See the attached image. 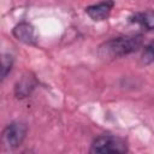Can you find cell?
<instances>
[{
	"instance_id": "cell-3",
	"label": "cell",
	"mask_w": 154,
	"mask_h": 154,
	"mask_svg": "<svg viewBox=\"0 0 154 154\" xmlns=\"http://www.w3.org/2000/svg\"><path fill=\"white\" fill-rule=\"evenodd\" d=\"M26 131H28V128L24 123H22V122L10 123L2 131L1 140H2L4 146L8 149L18 148L23 143V141L26 136Z\"/></svg>"
},
{
	"instance_id": "cell-2",
	"label": "cell",
	"mask_w": 154,
	"mask_h": 154,
	"mask_svg": "<svg viewBox=\"0 0 154 154\" xmlns=\"http://www.w3.org/2000/svg\"><path fill=\"white\" fill-rule=\"evenodd\" d=\"M91 153H102V154H114V153H125L128 152L126 143L113 135H101L94 140L90 148Z\"/></svg>"
},
{
	"instance_id": "cell-6",
	"label": "cell",
	"mask_w": 154,
	"mask_h": 154,
	"mask_svg": "<svg viewBox=\"0 0 154 154\" xmlns=\"http://www.w3.org/2000/svg\"><path fill=\"white\" fill-rule=\"evenodd\" d=\"M36 87V79L31 75H24L14 85V94L18 99H24L31 94Z\"/></svg>"
},
{
	"instance_id": "cell-9",
	"label": "cell",
	"mask_w": 154,
	"mask_h": 154,
	"mask_svg": "<svg viewBox=\"0 0 154 154\" xmlns=\"http://www.w3.org/2000/svg\"><path fill=\"white\" fill-rule=\"evenodd\" d=\"M1 61H2L1 78L5 79L6 76H7V73H8V72L11 71V69H12V65H13V58H12V55H10V54H4Z\"/></svg>"
},
{
	"instance_id": "cell-8",
	"label": "cell",
	"mask_w": 154,
	"mask_h": 154,
	"mask_svg": "<svg viewBox=\"0 0 154 154\" xmlns=\"http://www.w3.org/2000/svg\"><path fill=\"white\" fill-rule=\"evenodd\" d=\"M154 61V41L149 42L144 49H143V53H142V57H141V63L143 65H149Z\"/></svg>"
},
{
	"instance_id": "cell-4",
	"label": "cell",
	"mask_w": 154,
	"mask_h": 154,
	"mask_svg": "<svg viewBox=\"0 0 154 154\" xmlns=\"http://www.w3.org/2000/svg\"><path fill=\"white\" fill-rule=\"evenodd\" d=\"M12 34L18 41H20V42H23L25 45L35 46L37 43V35H36L35 28L28 22L18 23L13 28Z\"/></svg>"
},
{
	"instance_id": "cell-7",
	"label": "cell",
	"mask_w": 154,
	"mask_h": 154,
	"mask_svg": "<svg viewBox=\"0 0 154 154\" xmlns=\"http://www.w3.org/2000/svg\"><path fill=\"white\" fill-rule=\"evenodd\" d=\"M131 22L140 24L147 30H154V12L147 11V12H138L135 13L131 17Z\"/></svg>"
},
{
	"instance_id": "cell-1",
	"label": "cell",
	"mask_w": 154,
	"mask_h": 154,
	"mask_svg": "<svg viewBox=\"0 0 154 154\" xmlns=\"http://www.w3.org/2000/svg\"><path fill=\"white\" fill-rule=\"evenodd\" d=\"M142 41L141 35L114 37L103 42L99 47L97 52L102 59H116L136 52L142 46Z\"/></svg>"
},
{
	"instance_id": "cell-5",
	"label": "cell",
	"mask_w": 154,
	"mask_h": 154,
	"mask_svg": "<svg viewBox=\"0 0 154 154\" xmlns=\"http://www.w3.org/2000/svg\"><path fill=\"white\" fill-rule=\"evenodd\" d=\"M113 6H114L113 0H102L97 4L85 7V13L94 22H101V20H105L106 18H108Z\"/></svg>"
}]
</instances>
